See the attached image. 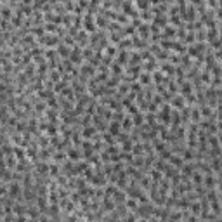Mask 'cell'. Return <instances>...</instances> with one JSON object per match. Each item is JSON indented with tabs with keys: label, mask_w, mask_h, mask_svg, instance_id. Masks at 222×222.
<instances>
[{
	"label": "cell",
	"mask_w": 222,
	"mask_h": 222,
	"mask_svg": "<svg viewBox=\"0 0 222 222\" xmlns=\"http://www.w3.org/2000/svg\"><path fill=\"white\" fill-rule=\"evenodd\" d=\"M49 174L52 177H57L59 175V165L57 163H49Z\"/></svg>",
	"instance_id": "4fadbf2b"
},
{
	"label": "cell",
	"mask_w": 222,
	"mask_h": 222,
	"mask_svg": "<svg viewBox=\"0 0 222 222\" xmlns=\"http://www.w3.org/2000/svg\"><path fill=\"white\" fill-rule=\"evenodd\" d=\"M96 134H97V128L92 125V123H90V125H85L82 128V137H83V139H90L92 141V137H94Z\"/></svg>",
	"instance_id": "6da1fadb"
},
{
	"label": "cell",
	"mask_w": 222,
	"mask_h": 222,
	"mask_svg": "<svg viewBox=\"0 0 222 222\" xmlns=\"http://www.w3.org/2000/svg\"><path fill=\"white\" fill-rule=\"evenodd\" d=\"M120 73H122V64H118V63L115 61L113 63V75H116V76H118Z\"/></svg>",
	"instance_id": "e0dca14e"
},
{
	"label": "cell",
	"mask_w": 222,
	"mask_h": 222,
	"mask_svg": "<svg viewBox=\"0 0 222 222\" xmlns=\"http://www.w3.org/2000/svg\"><path fill=\"white\" fill-rule=\"evenodd\" d=\"M137 33H139L141 38H148V37H149V26L146 24V23H141V24H139V30H137Z\"/></svg>",
	"instance_id": "8992f818"
},
{
	"label": "cell",
	"mask_w": 222,
	"mask_h": 222,
	"mask_svg": "<svg viewBox=\"0 0 222 222\" xmlns=\"http://www.w3.org/2000/svg\"><path fill=\"white\" fill-rule=\"evenodd\" d=\"M102 142L111 146V144H116V139H115V135H111L109 132H104V134H102Z\"/></svg>",
	"instance_id": "9c48e42d"
},
{
	"label": "cell",
	"mask_w": 222,
	"mask_h": 222,
	"mask_svg": "<svg viewBox=\"0 0 222 222\" xmlns=\"http://www.w3.org/2000/svg\"><path fill=\"white\" fill-rule=\"evenodd\" d=\"M37 174H49V163L47 161H44V160H40L38 163H37Z\"/></svg>",
	"instance_id": "5b68a950"
},
{
	"label": "cell",
	"mask_w": 222,
	"mask_h": 222,
	"mask_svg": "<svg viewBox=\"0 0 222 222\" xmlns=\"http://www.w3.org/2000/svg\"><path fill=\"white\" fill-rule=\"evenodd\" d=\"M56 52H59L63 57H68V56H70V52H71V50H70V47H68V45H64V44H63V45H57V50H56Z\"/></svg>",
	"instance_id": "8fae6325"
},
{
	"label": "cell",
	"mask_w": 222,
	"mask_h": 222,
	"mask_svg": "<svg viewBox=\"0 0 222 222\" xmlns=\"http://www.w3.org/2000/svg\"><path fill=\"white\" fill-rule=\"evenodd\" d=\"M130 90V85L128 83H122V85H118V94H125V92Z\"/></svg>",
	"instance_id": "2e32d148"
},
{
	"label": "cell",
	"mask_w": 222,
	"mask_h": 222,
	"mask_svg": "<svg viewBox=\"0 0 222 222\" xmlns=\"http://www.w3.org/2000/svg\"><path fill=\"white\" fill-rule=\"evenodd\" d=\"M153 18H155V14L151 16L149 11H142V14H141V21H153Z\"/></svg>",
	"instance_id": "5bb4252c"
},
{
	"label": "cell",
	"mask_w": 222,
	"mask_h": 222,
	"mask_svg": "<svg viewBox=\"0 0 222 222\" xmlns=\"http://www.w3.org/2000/svg\"><path fill=\"white\" fill-rule=\"evenodd\" d=\"M135 5H137L139 9H144V11H146V9L149 7V2H148V0H135Z\"/></svg>",
	"instance_id": "9a60e30c"
},
{
	"label": "cell",
	"mask_w": 222,
	"mask_h": 222,
	"mask_svg": "<svg viewBox=\"0 0 222 222\" xmlns=\"http://www.w3.org/2000/svg\"><path fill=\"white\" fill-rule=\"evenodd\" d=\"M118 57H115V61L118 63V64H123V63H128V52L127 50H122L120 54H116Z\"/></svg>",
	"instance_id": "ba28073f"
},
{
	"label": "cell",
	"mask_w": 222,
	"mask_h": 222,
	"mask_svg": "<svg viewBox=\"0 0 222 222\" xmlns=\"http://www.w3.org/2000/svg\"><path fill=\"white\" fill-rule=\"evenodd\" d=\"M106 130L109 132L111 135H115L116 137L120 132H122V127H120V122H115V120H111V123H109V127L106 128Z\"/></svg>",
	"instance_id": "3957f363"
},
{
	"label": "cell",
	"mask_w": 222,
	"mask_h": 222,
	"mask_svg": "<svg viewBox=\"0 0 222 222\" xmlns=\"http://www.w3.org/2000/svg\"><path fill=\"white\" fill-rule=\"evenodd\" d=\"M120 127H122V130L125 132H130L132 130V127H134V123H132V116H123V120L120 122Z\"/></svg>",
	"instance_id": "277c9868"
},
{
	"label": "cell",
	"mask_w": 222,
	"mask_h": 222,
	"mask_svg": "<svg viewBox=\"0 0 222 222\" xmlns=\"http://www.w3.org/2000/svg\"><path fill=\"white\" fill-rule=\"evenodd\" d=\"M161 37H165V38H174L175 37V28L163 26V30H161Z\"/></svg>",
	"instance_id": "52a82bcc"
},
{
	"label": "cell",
	"mask_w": 222,
	"mask_h": 222,
	"mask_svg": "<svg viewBox=\"0 0 222 222\" xmlns=\"http://www.w3.org/2000/svg\"><path fill=\"white\" fill-rule=\"evenodd\" d=\"M148 2H149V4H155V5H156V4H160L161 0H148Z\"/></svg>",
	"instance_id": "ac0fdd59"
},
{
	"label": "cell",
	"mask_w": 222,
	"mask_h": 222,
	"mask_svg": "<svg viewBox=\"0 0 222 222\" xmlns=\"http://www.w3.org/2000/svg\"><path fill=\"white\" fill-rule=\"evenodd\" d=\"M174 64H172V63H165V64H161V71H163V73H168L170 76H172V75H174Z\"/></svg>",
	"instance_id": "7c38bea8"
},
{
	"label": "cell",
	"mask_w": 222,
	"mask_h": 222,
	"mask_svg": "<svg viewBox=\"0 0 222 222\" xmlns=\"http://www.w3.org/2000/svg\"><path fill=\"white\" fill-rule=\"evenodd\" d=\"M104 52H106V56H108V57L115 59V56H116V52H118V47H116V45H108Z\"/></svg>",
	"instance_id": "30bf717a"
},
{
	"label": "cell",
	"mask_w": 222,
	"mask_h": 222,
	"mask_svg": "<svg viewBox=\"0 0 222 222\" xmlns=\"http://www.w3.org/2000/svg\"><path fill=\"white\" fill-rule=\"evenodd\" d=\"M170 106H172L174 109H181V108L186 106V101H184L182 96H174L172 99H170Z\"/></svg>",
	"instance_id": "7a4b0ae2"
}]
</instances>
